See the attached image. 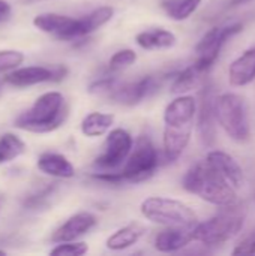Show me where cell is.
Wrapping results in <instances>:
<instances>
[{"mask_svg": "<svg viewBox=\"0 0 255 256\" xmlns=\"http://www.w3.org/2000/svg\"><path fill=\"white\" fill-rule=\"evenodd\" d=\"M197 99L191 94H177L164 110L162 152L167 162H176L189 146L195 117Z\"/></svg>", "mask_w": 255, "mask_h": 256, "instance_id": "6da1fadb", "label": "cell"}, {"mask_svg": "<svg viewBox=\"0 0 255 256\" xmlns=\"http://www.w3.org/2000/svg\"><path fill=\"white\" fill-rule=\"evenodd\" d=\"M182 186L186 192L216 207L225 208L237 204L236 189L206 159L194 164L185 172Z\"/></svg>", "mask_w": 255, "mask_h": 256, "instance_id": "7a4b0ae2", "label": "cell"}, {"mask_svg": "<svg viewBox=\"0 0 255 256\" xmlns=\"http://www.w3.org/2000/svg\"><path fill=\"white\" fill-rule=\"evenodd\" d=\"M69 108L60 92H47L15 118L18 129L33 134H48L59 129L68 118Z\"/></svg>", "mask_w": 255, "mask_h": 256, "instance_id": "3957f363", "label": "cell"}, {"mask_svg": "<svg viewBox=\"0 0 255 256\" xmlns=\"http://www.w3.org/2000/svg\"><path fill=\"white\" fill-rule=\"evenodd\" d=\"M245 225V216L234 206L194 226V242L203 246H219L234 238Z\"/></svg>", "mask_w": 255, "mask_h": 256, "instance_id": "277c9868", "label": "cell"}, {"mask_svg": "<svg viewBox=\"0 0 255 256\" xmlns=\"http://www.w3.org/2000/svg\"><path fill=\"white\" fill-rule=\"evenodd\" d=\"M140 212L143 218L162 226L194 228L198 224L197 213L188 204L174 198L149 196L141 202Z\"/></svg>", "mask_w": 255, "mask_h": 256, "instance_id": "5b68a950", "label": "cell"}, {"mask_svg": "<svg viewBox=\"0 0 255 256\" xmlns=\"http://www.w3.org/2000/svg\"><path fill=\"white\" fill-rule=\"evenodd\" d=\"M216 118L219 126L236 142H246L251 138V123L246 100L236 93L216 96Z\"/></svg>", "mask_w": 255, "mask_h": 256, "instance_id": "8992f818", "label": "cell"}, {"mask_svg": "<svg viewBox=\"0 0 255 256\" xmlns=\"http://www.w3.org/2000/svg\"><path fill=\"white\" fill-rule=\"evenodd\" d=\"M159 166V153L153 140L141 134L134 141V147L120 168L123 183L138 184L152 178Z\"/></svg>", "mask_w": 255, "mask_h": 256, "instance_id": "52a82bcc", "label": "cell"}, {"mask_svg": "<svg viewBox=\"0 0 255 256\" xmlns=\"http://www.w3.org/2000/svg\"><path fill=\"white\" fill-rule=\"evenodd\" d=\"M242 30H243V26L240 22H231V24L216 26V27L210 28L207 33L203 34V38L198 40V44L195 46L197 60L194 63L203 72H207L218 60L224 45L231 38L239 34Z\"/></svg>", "mask_w": 255, "mask_h": 256, "instance_id": "ba28073f", "label": "cell"}, {"mask_svg": "<svg viewBox=\"0 0 255 256\" xmlns=\"http://www.w3.org/2000/svg\"><path fill=\"white\" fill-rule=\"evenodd\" d=\"M132 147L134 138L126 129H111L102 144L101 154L96 156L93 162V166L98 168V171H119L126 162Z\"/></svg>", "mask_w": 255, "mask_h": 256, "instance_id": "9c48e42d", "label": "cell"}, {"mask_svg": "<svg viewBox=\"0 0 255 256\" xmlns=\"http://www.w3.org/2000/svg\"><path fill=\"white\" fill-rule=\"evenodd\" d=\"M197 132L204 146H212L216 138V96L212 84H206L200 92V100H197Z\"/></svg>", "mask_w": 255, "mask_h": 256, "instance_id": "30bf717a", "label": "cell"}, {"mask_svg": "<svg viewBox=\"0 0 255 256\" xmlns=\"http://www.w3.org/2000/svg\"><path fill=\"white\" fill-rule=\"evenodd\" d=\"M68 75V69L63 64L56 66H26L11 70L5 81L14 87H29L41 82H59Z\"/></svg>", "mask_w": 255, "mask_h": 256, "instance_id": "8fae6325", "label": "cell"}, {"mask_svg": "<svg viewBox=\"0 0 255 256\" xmlns=\"http://www.w3.org/2000/svg\"><path fill=\"white\" fill-rule=\"evenodd\" d=\"M162 81L156 75H146L134 82H122L116 93L110 98V100L119 105L134 106L158 93Z\"/></svg>", "mask_w": 255, "mask_h": 256, "instance_id": "7c38bea8", "label": "cell"}, {"mask_svg": "<svg viewBox=\"0 0 255 256\" xmlns=\"http://www.w3.org/2000/svg\"><path fill=\"white\" fill-rule=\"evenodd\" d=\"M98 225V218L90 212H80L63 222L51 236V242L59 244L65 242H75L86 236Z\"/></svg>", "mask_w": 255, "mask_h": 256, "instance_id": "4fadbf2b", "label": "cell"}, {"mask_svg": "<svg viewBox=\"0 0 255 256\" xmlns=\"http://www.w3.org/2000/svg\"><path fill=\"white\" fill-rule=\"evenodd\" d=\"M206 160L237 190L243 188L245 172L239 162L228 153L222 150H210L206 156Z\"/></svg>", "mask_w": 255, "mask_h": 256, "instance_id": "5bb4252c", "label": "cell"}, {"mask_svg": "<svg viewBox=\"0 0 255 256\" xmlns=\"http://www.w3.org/2000/svg\"><path fill=\"white\" fill-rule=\"evenodd\" d=\"M194 242V228L186 226H165L156 234L153 246L161 254H174Z\"/></svg>", "mask_w": 255, "mask_h": 256, "instance_id": "9a60e30c", "label": "cell"}, {"mask_svg": "<svg viewBox=\"0 0 255 256\" xmlns=\"http://www.w3.org/2000/svg\"><path fill=\"white\" fill-rule=\"evenodd\" d=\"M113 16H114L113 6H101V8H96L92 12L83 15L81 18H77L75 26L71 30L69 40L81 39V38L92 34L93 32L99 30L102 26L110 22Z\"/></svg>", "mask_w": 255, "mask_h": 256, "instance_id": "2e32d148", "label": "cell"}, {"mask_svg": "<svg viewBox=\"0 0 255 256\" xmlns=\"http://www.w3.org/2000/svg\"><path fill=\"white\" fill-rule=\"evenodd\" d=\"M75 21L77 18H72L68 15L45 12V14L36 15L33 20V24L41 32L50 33L60 40H69V34H71L72 27L75 26Z\"/></svg>", "mask_w": 255, "mask_h": 256, "instance_id": "e0dca14e", "label": "cell"}, {"mask_svg": "<svg viewBox=\"0 0 255 256\" xmlns=\"http://www.w3.org/2000/svg\"><path fill=\"white\" fill-rule=\"evenodd\" d=\"M255 80V46L243 51L228 68V81L233 87H245Z\"/></svg>", "mask_w": 255, "mask_h": 256, "instance_id": "ac0fdd59", "label": "cell"}, {"mask_svg": "<svg viewBox=\"0 0 255 256\" xmlns=\"http://www.w3.org/2000/svg\"><path fill=\"white\" fill-rule=\"evenodd\" d=\"M147 228L140 224V222H131L122 228H119L117 231H114L105 242L107 249L113 250V252H120V250H126L129 248H132L134 244H137L143 236L146 234Z\"/></svg>", "mask_w": 255, "mask_h": 256, "instance_id": "d6986e66", "label": "cell"}, {"mask_svg": "<svg viewBox=\"0 0 255 256\" xmlns=\"http://www.w3.org/2000/svg\"><path fill=\"white\" fill-rule=\"evenodd\" d=\"M38 170L54 178H72L75 168L71 160L60 153H44L38 159Z\"/></svg>", "mask_w": 255, "mask_h": 256, "instance_id": "ffe728a7", "label": "cell"}, {"mask_svg": "<svg viewBox=\"0 0 255 256\" xmlns=\"http://www.w3.org/2000/svg\"><path fill=\"white\" fill-rule=\"evenodd\" d=\"M135 42L138 46L147 51H155V50H168L173 48L177 42V38L173 32L158 27V28H150V30H143L135 36Z\"/></svg>", "mask_w": 255, "mask_h": 256, "instance_id": "44dd1931", "label": "cell"}, {"mask_svg": "<svg viewBox=\"0 0 255 256\" xmlns=\"http://www.w3.org/2000/svg\"><path fill=\"white\" fill-rule=\"evenodd\" d=\"M116 117L108 112L93 111L81 122V134L87 138H98L111 130Z\"/></svg>", "mask_w": 255, "mask_h": 256, "instance_id": "7402d4cb", "label": "cell"}, {"mask_svg": "<svg viewBox=\"0 0 255 256\" xmlns=\"http://www.w3.org/2000/svg\"><path fill=\"white\" fill-rule=\"evenodd\" d=\"M206 72H203L195 63L189 64L188 68H185L183 70L174 74L173 82H171V93L174 94H185L191 90H194L195 87L200 86L203 75Z\"/></svg>", "mask_w": 255, "mask_h": 256, "instance_id": "603a6c76", "label": "cell"}, {"mask_svg": "<svg viewBox=\"0 0 255 256\" xmlns=\"http://www.w3.org/2000/svg\"><path fill=\"white\" fill-rule=\"evenodd\" d=\"M203 3V0H164L162 9L165 15L173 21L188 20Z\"/></svg>", "mask_w": 255, "mask_h": 256, "instance_id": "cb8c5ba5", "label": "cell"}, {"mask_svg": "<svg viewBox=\"0 0 255 256\" xmlns=\"http://www.w3.org/2000/svg\"><path fill=\"white\" fill-rule=\"evenodd\" d=\"M26 152V142L15 134H5L0 136V165L12 162Z\"/></svg>", "mask_w": 255, "mask_h": 256, "instance_id": "d4e9b609", "label": "cell"}, {"mask_svg": "<svg viewBox=\"0 0 255 256\" xmlns=\"http://www.w3.org/2000/svg\"><path fill=\"white\" fill-rule=\"evenodd\" d=\"M135 62H137V52L134 50H131V48L119 50L108 60V72H111V74L120 72V70L132 66Z\"/></svg>", "mask_w": 255, "mask_h": 256, "instance_id": "484cf974", "label": "cell"}, {"mask_svg": "<svg viewBox=\"0 0 255 256\" xmlns=\"http://www.w3.org/2000/svg\"><path fill=\"white\" fill-rule=\"evenodd\" d=\"M122 82L116 78V76H110V75H105L104 78H99L96 81H93L90 86H89V93L90 94H95V96H101V98H107L110 99L116 90L119 88Z\"/></svg>", "mask_w": 255, "mask_h": 256, "instance_id": "4316f807", "label": "cell"}, {"mask_svg": "<svg viewBox=\"0 0 255 256\" xmlns=\"http://www.w3.org/2000/svg\"><path fill=\"white\" fill-rule=\"evenodd\" d=\"M89 252V246L84 242H65L59 243L51 249L50 255L53 256H81Z\"/></svg>", "mask_w": 255, "mask_h": 256, "instance_id": "83f0119b", "label": "cell"}, {"mask_svg": "<svg viewBox=\"0 0 255 256\" xmlns=\"http://www.w3.org/2000/svg\"><path fill=\"white\" fill-rule=\"evenodd\" d=\"M24 62V54L17 50H3L0 51V74L11 72Z\"/></svg>", "mask_w": 255, "mask_h": 256, "instance_id": "f1b7e54d", "label": "cell"}, {"mask_svg": "<svg viewBox=\"0 0 255 256\" xmlns=\"http://www.w3.org/2000/svg\"><path fill=\"white\" fill-rule=\"evenodd\" d=\"M54 189H56V186L54 184H50L48 188L42 189L41 192L27 196V200L24 201V206L27 208H42V207H45L47 206V201L51 198Z\"/></svg>", "mask_w": 255, "mask_h": 256, "instance_id": "f546056e", "label": "cell"}, {"mask_svg": "<svg viewBox=\"0 0 255 256\" xmlns=\"http://www.w3.org/2000/svg\"><path fill=\"white\" fill-rule=\"evenodd\" d=\"M231 255L234 256H248L255 255V228L246 234L231 250Z\"/></svg>", "mask_w": 255, "mask_h": 256, "instance_id": "4dcf8cb0", "label": "cell"}, {"mask_svg": "<svg viewBox=\"0 0 255 256\" xmlns=\"http://www.w3.org/2000/svg\"><path fill=\"white\" fill-rule=\"evenodd\" d=\"M11 14H12V8L8 2L5 0H0V22H5L11 18Z\"/></svg>", "mask_w": 255, "mask_h": 256, "instance_id": "1f68e13d", "label": "cell"}, {"mask_svg": "<svg viewBox=\"0 0 255 256\" xmlns=\"http://www.w3.org/2000/svg\"><path fill=\"white\" fill-rule=\"evenodd\" d=\"M246 2H249V0H231V6H240Z\"/></svg>", "mask_w": 255, "mask_h": 256, "instance_id": "d6a6232c", "label": "cell"}, {"mask_svg": "<svg viewBox=\"0 0 255 256\" xmlns=\"http://www.w3.org/2000/svg\"><path fill=\"white\" fill-rule=\"evenodd\" d=\"M2 204H3V198L0 196V208H2Z\"/></svg>", "mask_w": 255, "mask_h": 256, "instance_id": "836d02e7", "label": "cell"}, {"mask_svg": "<svg viewBox=\"0 0 255 256\" xmlns=\"http://www.w3.org/2000/svg\"><path fill=\"white\" fill-rule=\"evenodd\" d=\"M0 92H2V86H0Z\"/></svg>", "mask_w": 255, "mask_h": 256, "instance_id": "e575fe53", "label": "cell"}]
</instances>
